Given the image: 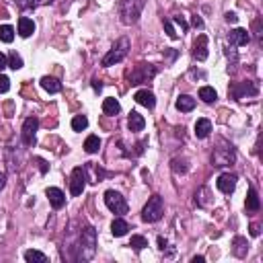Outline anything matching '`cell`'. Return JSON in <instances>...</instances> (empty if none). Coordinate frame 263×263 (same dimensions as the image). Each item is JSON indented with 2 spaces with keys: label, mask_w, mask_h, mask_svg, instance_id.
<instances>
[{
  "label": "cell",
  "mask_w": 263,
  "mask_h": 263,
  "mask_svg": "<svg viewBox=\"0 0 263 263\" xmlns=\"http://www.w3.org/2000/svg\"><path fill=\"white\" fill-rule=\"evenodd\" d=\"M97 253V230L92 226H84L78 236V245H76V257L78 261H90Z\"/></svg>",
  "instance_id": "1"
},
{
  "label": "cell",
  "mask_w": 263,
  "mask_h": 263,
  "mask_svg": "<svg viewBox=\"0 0 263 263\" xmlns=\"http://www.w3.org/2000/svg\"><path fill=\"white\" fill-rule=\"evenodd\" d=\"M234 162H236V148L226 140H218V146L212 152V164L224 168V166H232Z\"/></svg>",
  "instance_id": "2"
},
{
  "label": "cell",
  "mask_w": 263,
  "mask_h": 263,
  "mask_svg": "<svg viewBox=\"0 0 263 263\" xmlns=\"http://www.w3.org/2000/svg\"><path fill=\"white\" fill-rule=\"evenodd\" d=\"M146 0H120V16L124 25H136L142 16Z\"/></svg>",
  "instance_id": "3"
},
{
  "label": "cell",
  "mask_w": 263,
  "mask_h": 263,
  "mask_svg": "<svg viewBox=\"0 0 263 263\" xmlns=\"http://www.w3.org/2000/svg\"><path fill=\"white\" fill-rule=\"evenodd\" d=\"M130 48H132L130 40H128V37H122V40H118L116 46L109 50V54L103 58L101 64H103L105 68H111V66H116V64H122V62L126 60V56L130 54Z\"/></svg>",
  "instance_id": "4"
},
{
  "label": "cell",
  "mask_w": 263,
  "mask_h": 263,
  "mask_svg": "<svg viewBox=\"0 0 263 263\" xmlns=\"http://www.w3.org/2000/svg\"><path fill=\"white\" fill-rule=\"evenodd\" d=\"M164 214V202L160 196H152L148 200V204L144 206V210H142V220L148 222V224H154L162 218Z\"/></svg>",
  "instance_id": "5"
},
{
  "label": "cell",
  "mask_w": 263,
  "mask_h": 263,
  "mask_svg": "<svg viewBox=\"0 0 263 263\" xmlns=\"http://www.w3.org/2000/svg\"><path fill=\"white\" fill-rule=\"evenodd\" d=\"M158 74V68L154 64H138L130 74V82L132 84H144V82H150L154 76Z\"/></svg>",
  "instance_id": "6"
},
{
  "label": "cell",
  "mask_w": 263,
  "mask_h": 263,
  "mask_svg": "<svg viewBox=\"0 0 263 263\" xmlns=\"http://www.w3.org/2000/svg\"><path fill=\"white\" fill-rule=\"evenodd\" d=\"M105 206H107V208L114 212V214H118V216H124V214H128V210H130L126 198H124L120 192H116V190L105 192Z\"/></svg>",
  "instance_id": "7"
},
{
  "label": "cell",
  "mask_w": 263,
  "mask_h": 263,
  "mask_svg": "<svg viewBox=\"0 0 263 263\" xmlns=\"http://www.w3.org/2000/svg\"><path fill=\"white\" fill-rule=\"evenodd\" d=\"M86 181H88V175H86V168L84 166H76L70 175V194L72 198H78L82 196L84 187H86Z\"/></svg>",
  "instance_id": "8"
},
{
  "label": "cell",
  "mask_w": 263,
  "mask_h": 263,
  "mask_svg": "<svg viewBox=\"0 0 263 263\" xmlns=\"http://www.w3.org/2000/svg\"><path fill=\"white\" fill-rule=\"evenodd\" d=\"M230 95L234 101H242L245 97H257L259 95V86L251 80H245V82H238V84H232L230 86Z\"/></svg>",
  "instance_id": "9"
},
{
  "label": "cell",
  "mask_w": 263,
  "mask_h": 263,
  "mask_svg": "<svg viewBox=\"0 0 263 263\" xmlns=\"http://www.w3.org/2000/svg\"><path fill=\"white\" fill-rule=\"evenodd\" d=\"M37 130H40V120H37V118L25 120L23 132H21V138H23L25 146H33V144H35V134H37Z\"/></svg>",
  "instance_id": "10"
},
{
  "label": "cell",
  "mask_w": 263,
  "mask_h": 263,
  "mask_svg": "<svg viewBox=\"0 0 263 263\" xmlns=\"http://www.w3.org/2000/svg\"><path fill=\"white\" fill-rule=\"evenodd\" d=\"M236 183H238V177H236L234 173H222V175L218 177V181H216L218 190H220L222 194H226V196H230V194L236 190Z\"/></svg>",
  "instance_id": "11"
},
{
  "label": "cell",
  "mask_w": 263,
  "mask_h": 263,
  "mask_svg": "<svg viewBox=\"0 0 263 263\" xmlns=\"http://www.w3.org/2000/svg\"><path fill=\"white\" fill-rule=\"evenodd\" d=\"M194 58L198 60V62H206L208 60V37L206 35H200L198 40H196V44H194Z\"/></svg>",
  "instance_id": "12"
},
{
  "label": "cell",
  "mask_w": 263,
  "mask_h": 263,
  "mask_svg": "<svg viewBox=\"0 0 263 263\" xmlns=\"http://www.w3.org/2000/svg\"><path fill=\"white\" fill-rule=\"evenodd\" d=\"M46 194H48V200H50L54 210H62L64 206H66V196H64L62 190H58V187H50Z\"/></svg>",
  "instance_id": "13"
},
{
  "label": "cell",
  "mask_w": 263,
  "mask_h": 263,
  "mask_svg": "<svg viewBox=\"0 0 263 263\" xmlns=\"http://www.w3.org/2000/svg\"><path fill=\"white\" fill-rule=\"evenodd\" d=\"M228 42H230V46L232 48H240V46H247L249 42H251V35H249V31L247 29H234V31H230V35H228Z\"/></svg>",
  "instance_id": "14"
},
{
  "label": "cell",
  "mask_w": 263,
  "mask_h": 263,
  "mask_svg": "<svg viewBox=\"0 0 263 263\" xmlns=\"http://www.w3.org/2000/svg\"><path fill=\"white\" fill-rule=\"evenodd\" d=\"M134 99H136V103H140V105H144V107H148V109H154V107H156V97H154V92L148 90V88L138 90L136 95H134Z\"/></svg>",
  "instance_id": "15"
},
{
  "label": "cell",
  "mask_w": 263,
  "mask_h": 263,
  "mask_svg": "<svg viewBox=\"0 0 263 263\" xmlns=\"http://www.w3.org/2000/svg\"><path fill=\"white\" fill-rule=\"evenodd\" d=\"M249 253V242L245 236H234L232 240V255L238 257V259H245Z\"/></svg>",
  "instance_id": "16"
},
{
  "label": "cell",
  "mask_w": 263,
  "mask_h": 263,
  "mask_svg": "<svg viewBox=\"0 0 263 263\" xmlns=\"http://www.w3.org/2000/svg\"><path fill=\"white\" fill-rule=\"evenodd\" d=\"M210 134H212V122L206 120V118L198 120V122H196V136H198L200 140H206Z\"/></svg>",
  "instance_id": "17"
},
{
  "label": "cell",
  "mask_w": 263,
  "mask_h": 263,
  "mask_svg": "<svg viewBox=\"0 0 263 263\" xmlns=\"http://www.w3.org/2000/svg\"><path fill=\"white\" fill-rule=\"evenodd\" d=\"M33 33H35V23L31 18H27V16L18 18V35H21L23 40H27V37H31Z\"/></svg>",
  "instance_id": "18"
},
{
  "label": "cell",
  "mask_w": 263,
  "mask_h": 263,
  "mask_svg": "<svg viewBox=\"0 0 263 263\" xmlns=\"http://www.w3.org/2000/svg\"><path fill=\"white\" fill-rule=\"evenodd\" d=\"M144 126H146V120L138 114V111H132L130 118H128V128H130V132H142Z\"/></svg>",
  "instance_id": "19"
},
{
  "label": "cell",
  "mask_w": 263,
  "mask_h": 263,
  "mask_svg": "<svg viewBox=\"0 0 263 263\" xmlns=\"http://www.w3.org/2000/svg\"><path fill=\"white\" fill-rule=\"evenodd\" d=\"M245 208H247V212H259V210H261V202H259V196H257V192H255V187H249Z\"/></svg>",
  "instance_id": "20"
},
{
  "label": "cell",
  "mask_w": 263,
  "mask_h": 263,
  "mask_svg": "<svg viewBox=\"0 0 263 263\" xmlns=\"http://www.w3.org/2000/svg\"><path fill=\"white\" fill-rule=\"evenodd\" d=\"M128 230H130V224L124 218H116L114 222H111V232H114V236L122 238V236L128 234Z\"/></svg>",
  "instance_id": "21"
},
{
  "label": "cell",
  "mask_w": 263,
  "mask_h": 263,
  "mask_svg": "<svg viewBox=\"0 0 263 263\" xmlns=\"http://www.w3.org/2000/svg\"><path fill=\"white\" fill-rule=\"evenodd\" d=\"M42 86H44V90L50 92V95H56V92L62 90V82L58 78H54V76H44L42 78Z\"/></svg>",
  "instance_id": "22"
},
{
  "label": "cell",
  "mask_w": 263,
  "mask_h": 263,
  "mask_svg": "<svg viewBox=\"0 0 263 263\" xmlns=\"http://www.w3.org/2000/svg\"><path fill=\"white\" fill-rule=\"evenodd\" d=\"M196 204L200 206V208H208V206L212 204V192L208 190V187H202V190H198Z\"/></svg>",
  "instance_id": "23"
},
{
  "label": "cell",
  "mask_w": 263,
  "mask_h": 263,
  "mask_svg": "<svg viewBox=\"0 0 263 263\" xmlns=\"http://www.w3.org/2000/svg\"><path fill=\"white\" fill-rule=\"evenodd\" d=\"M177 109L179 111H183V114H190V111H194L196 109V99L194 97H190V95H181L179 99H177Z\"/></svg>",
  "instance_id": "24"
},
{
  "label": "cell",
  "mask_w": 263,
  "mask_h": 263,
  "mask_svg": "<svg viewBox=\"0 0 263 263\" xmlns=\"http://www.w3.org/2000/svg\"><path fill=\"white\" fill-rule=\"evenodd\" d=\"M103 111H105V116H118L120 111H122V105H120L118 99L109 97V99L103 101Z\"/></svg>",
  "instance_id": "25"
},
{
  "label": "cell",
  "mask_w": 263,
  "mask_h": 263,
  "mask_svg": "<svg viewBox=\"0 0 263 263\" xmlns=\"http://www.w3.org/2000/svg\"><path fill=\"white\" fill-rule=\"evenodd\" d=\"M200 99H202L204 103L212 105V103H216V99H218V92H216L212 86H202V88H200Z\"/></svg>",
  "instance_id": "26"
},
{
  "label": "cell",
  "mask_w": 263,
  "mask_h": 263,
  "mask_svg": "<svg viewBox=\"0 0 263 263\" xmlns=\"http://www.w3.org/2000/svg\"><path fill=\"white\" fill-rule=\"evenodd\" d=\"M101 148V138L99 136H88L84 142V152L86 154H97Z\"/></svg>",
  "instance_id": "27"
},
{
  "label": "cell",
  "mask_w": 263,
  "mask_h": 263,
  "mask_svg": "<svg viewBox=\"0 0 263 263\" xmlns=\"http://www.w3.org/2000/svg\"><path fill=\"white\" fill-rule=\"evenodd\" d=\"M171 168L177 175H185V173H190V162H187V158H173Z\"/></svg>",
  "instance_id": "28"
},
{
  "label": "cell",
  "mask_w": 263,
  "mask_h": 263,
  "mask_svg": "<svg viewBox=\"0 0 263 263\" xmlns=\"http://www.w3.org/2000/svg\"><path fill=\"white\" fill-rule=\"evenodd\" d=\"M12 40H14V27L0 25V42H2V44H12Z\"/></svg>",
  "instance_id": "29"
},
{
  "label": "cell",
  "mask_w": 263,
  "mask_h": 263,
  "mask_svg": "<svg viewBox=\"0 0 263 263\" xmlns=\"http://www.w3.org/2000/svg\"><path fill=\"white\" fill-rule=\"evenodd\" d=\"M25 261H29V263H48V255H44L42 251L29 249V251L25 253Z\"/></svg>",
  "instance_id": "30"
},
{
  "label": "cell",
  "mask_w": 263,
  "mask_h": 263,
  "mask_svg": "<svg viewBox=\"0 0 263 263\" xmlns=\"http://www.w3.org/2000/svg\"><path fill=\"white\" fill-rule=\"evenodd\" d=\"M130 247L140 253L142 249L148 247V238H144V236H140V234H134V236H132V240H130Z\"/></svg>",
  "instance_id": "31"
},
{
  "label": "cell",
  "mask_w": 263,
  "mask_h": 263,
  "mask_svg": "<svg viewBox=\"0 0 263 263\" xmlns=\"http://www.w3.org/2000/svg\"><path fill=\"white\" fill-rule=\"evenodd\" d=\"M88 128V118L86 116H76L72 120V130L74 132H84Z\"/></svg>",
  "instance_id": "32"
},
{
  "label": "cell",
  "mask_w": 263,
  "mask_h": 263,
  "mask_svg": "<svg viewBox=\"0 0 263 263\" xmlns=\"http://www.w3.org/2000/svg\"><path fill=\"white\" fill-rule=\"evenodd\" d=\"M8 68H12V70H21L23 68V58L16 52H12L8 56Z\"/></svg>",
  "instance_id": "33"
},
{
  "label": "cell",
  "mask_w": 263,
  "mask_h": 263,
  "mask_svg": "<svg viewBox=\"0 0 263 263\" xmlns=\"http://www.w3.org/2000/svg\"><path fill=\"white\" fill-rule=\"evenodd\" d=\"M162 25H164V31H166V35H168V40H177V37H179V33L175 31V27H173V21H171V18H164V21H162Z\"/></svg>",
  "instance_id": "34"
},
{
  "label": "cell",
  "mask_w": 263,
  "mask_h": 263,
  "mask_svg": "<svg viewBox=\"0 0 263 263\" xmlns=\"http://www.w3.org/2000/svg\"><path fill=\"white\" fill-rule=\"evenodd\" d=\"M8 90H10V78L4 76V74H0V95H4Z\"/></svg>",
  "instance_id": "35"
},
{
  "label": "cell",
  "mask_w": 263,
  "mask_h": 263,
  "mask_svg": "<svg viewBox=\"0 0 263 263\" xmlns=\"http://www.w3.org/2000/svg\"><path fill=\"white\" fill-rule=\"evenodd\" d=\"M14 4L16 8H21V10H29L35 6V0H14Z\"/></svg>",
  "instance_id": "36"
},
{
  "label": "cell",
  "mask_w": 263,
  "mask_h": 263,
  "mask_svg": "<svg viewBox=\"0 0 263 263\" xmlns=\"http://www.w3.org/2000/svg\"><path fill=\"white\" fill-rule=\"evenodd\" d=\"M171 21H173V23H177V25H179L183 31H187V29H190V25H187V23L183 21V16H175V18H171Z\"/></svg>",
  "instance_id": "37"
},
{
  "label": "cell",
  "mask_w": 263,
  "mask_h": 263,
  "mask_svg": "<svg viewBox=\"0 0 263 263\" xmlns=\"http://www.w3.org/2000/svg\"><path fill=\"white\" fill-rule=\"evenodd\" d=\"M158 249H160L162 253H164V251L168 249V240H166L164 236H158Z\"/></svg>",
  "instance_id": "38"
},
{
  "label": "cell",
  "mask_w": 263,
  "mask_h": 263,
  "mask_svg": "<svg viewBox=\"0 0 263 263\" xmlns=\"http://www.w3.org/2000/svg\"><path fill=\"white\" fill-rule=\"evenodd\" d=\"M6 66H8V58H6V56H4L2 52H0V72H2Z\"/></svg>",
  "instance_id": "39"
},
{
  "label": "cell",
  "mask_w": 263,
  "mask_h": 263,
  "mask_svg": "<svg viewBox=\"0 0 263 263\" xmlns=\"http://www.w3.org/2000/svg\"><path fill=\"white\" fill-rule=\"evenodd\" d=\"M192 25H194V27H198V29H202V27H204V21H202V16H198V14H196V16L192 18Z\"/></svg>",
  "instance_id": "40"
},
{
  "label": "cell",
  "mask_w": 263,
  "mask_h": 263,
  "mask_svg": "<svg viewBox=\"0 0 263 263\" xmlns=\"http://www.w3.org/2000/svg\"><path fill=\"white\" fill-rule=\"evenodd\" d=\"M251 236H259L261 234V226H259V224H251Z\"/></svg>",
  "instance_id": "41"
},
{
  "label": "cell",
  "mask_w": 263,
  "mask_h": 263,
  "mask_svg": "<svg viewBox=\"0 0 263 263\" xmlns=\"http://www.w3.org/2000/svg\"><path fill=\"white\" fill-rule=\"evenodd\" d=\"M37 164H40V168H42V173L46 175V173H48V168H50V166H48V162H46L44 158H37Z\"/></svg>",
  "instance_id": "42"
},
{
  "label": "cell",
  "mask_w": 263,
  "mask_h": 263,
  "mask_svg": "<svg viewBox=\"0 0 263 263\" xmlns=\"http://www.w3.org/2000/svg\"><path fill=\"white\" fill-rule=\"evenodd\" d=\"M92 88H95L97 92H101V90H103V82H101L99 78H92Z\"/></svg>",
  "instance_id": "43"
},
{
  "label": "cell",
  "mask_w": 263,
  "mask_h": 263,
  "mask_svg": "<svg viewBox=\"0 0 263 263\" xmlns=\"http://www.w3.org/2000/svg\"><path fill=\"white\" fill-rule=\"evenodd\" d=\"M224 18H226L228 23H236V21H238V16H236V12H226V16H224Z\"/></svg>",
  "instance_id": "44"
},
{
  "label": "cell",
  "mask_w": 263,
  "mask_h": 263,
  "mask_svg": "<svg viewBox=\"0 0 263 263\" xmlns=\"http://www.w3.org/2000/svg\"><path fill=\"white\" fill-rule=\"evenodd\" d=\"M4 185H6V175H4V173H0V192L4 190Z\"/></svg>",
  "instance_id": "45"
},
{
  "label": "cell",
  "mask_w": 263,
  "mask_h": 263,
  "mask_svg": "<svg viewBox=\"0 0 263 263\" xmlns=\"http://www.w3.org/2000/svg\"><path fill=\"white\" fill-rule=\"evenodd\" d=\"M204 261H206V257H202V255H198V257L192 259V263H204Z\"/></svg>",
  "instance_id": "46"
},
{
  "label": "cell",
  "mask_w": 263,
  "mask_h": 263,
  "mask_svg": "<svg viewBox=\"0 0 263 263\" xmlns=\"http://www.w3.org/2000/svg\"><path fill=\"white\" fill-rule=\"evenodd\" d=\"M48 2H52V0H40V2H37V4H48Z\"/></svg>",
  "instance_id": "47"
}]
</instances>
